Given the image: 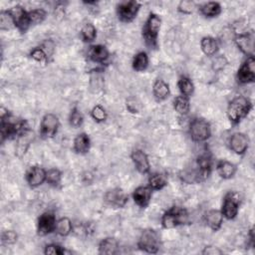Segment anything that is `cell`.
Returning a JSON list of instances; mask_svg holds the SVG:
<instances>
[{"label":"cell","instance_id":"cell-6","mask_svg":"<svg viewBox=\"0 0 255 255\" xmlns=\"http://www.w3.org/2000/svg\"><path fill=\"white\" fill-rule=\"evenodd\" d=\"M142 4L136 0L120 2L117 5V15L121 22L130 23L134 21L140 11Z\"/></svg>","mask_w":255,"mask_h":255},{"label":"cell","instance_id":"cell-24","mask_svg":"<svg viewBox=\"0 0 255 255\" xmlns=\"http://www.w3.org/2000/svg\"><path fill=\"white\" fill-rule=\"evenodd\" d=\"M201 48L204 55L212 57L217 53L219 49V44L215 38L211 36H204L201 41Z\"/></svg>","mask_w":255,"mask_h":255},{"label":"cell","instance_id":"cell-34","mask_svg":"<svg viewBox=\"0 0 255 255\" xmlns=\"http://www.w3.org/2000/svg\"><path fill=\"white\" fill-rule=\"evenodd\" d=\"M62 181V173L58 168H50L46 173V183L53 187L58 188Z\"/></svg>","mask_w":255,"mask_h":255},{"label":"cell","instance_id":"cell-11","mask_svg":"<svg viewBox=\"0 0 255 255\" xmlns=\"http://www.w3.org/2000/svg\"><path fill=\"white\" fill-rule=\"evenodd\" d=\"M105 203L114 208H123L129 202L128 195L120 188L109 190L104 196Z\"/></svg>","mask_w":255,"mask_h":255},{"label":"cell","instance_id":"cell-7","mask_svg":"<svg viewBox=\"0 0 255 255\" xmlns=\"http://www.w3.org/2000/svg\"><path fill=\"white\" fill-rule=\"evenodd\" d=\"M239 206H240V196L237 193L230 192L224 197L220 211L224 218L231 220L237 216L239 211Z\"/></svg>","mask_w":255,"mask_h":255},{"label":"cell","instance_id":"cell-1","mask_svg":"<svg viewBox=\"0 0 255 255\" xmlns=\"http://www.w3.org/2000/svg\"><path fill=\"white\" fill-rule=\"evenodd\" d=\"M252 102L250 99L238 96L233 98L227 106V117L233 125H238L243 119H245L252 110Z\"/></svg>","mask_w":255,"mask_h":255},{"label":"cell","instance_id":"cell-31","mask_svg":"<svg viewBox=\"0 0 255 255\" xmlns=\"http://www.w3.org/2000/svg\"><path fill=\"white\" fill-rule=\"evenodd\" d=\"M174 104V109L176 112L182 116H186L189 114L191 110V103H190V98L185 97V96H177L173 102Z\"/></svg>","mask_w":255,"mask_h":255},{"label":"cell","instance_id":"cell-35","mask_svg":"<svg viewBox=\"0 0 255 255\" xmlns=\"http://www.w3.org/2000/svg\"><path fill=\"white\" fill-rule=\"evenodd\" d=\"M28 16H29V21H30V25H38L41 24L47 16V13L44 9L41 8H37V9H33L31 11H28Z\"/></svg>","mask_w":255,"mask_h":255},{"label":"cell","instance_id":"cell-23","mask_svg":"<svg viewBox=\"0 0 255 255\" xmlns=\"http://www.w3.org/2000/svg\"><path fill=\"white\" fill-rule=\"evenodd\" d=\"M153 94L156 101H164L171 96V89H169L168 84L163 80L158 79L154 82L153 87Z\"/></svg>","mask_w":255,"mask_h":255},{"label":"cell","instance_id":"cell-9","mask_svg":"<svg viewBox=\"0 0 255 255\" xmlns=\"http://www.w3.org/2000/svg\"><path fill=\"white\" fill-rule=\"evenodd\" d=\"M60 127L59 119L56 115L48 113L43 116L40 123V136L42 139H52L58 133Z\"/></svg>","mask_w":255,"mask_h":255},{"label":"cell","instance_id":"cell-40","mask_svg":"<svg viewBox=\"0 0 255 255\" xmlns=\"http://www.w3.org/2000/svg\"><path fill=\"white\" fill-rule=\"evenodd\" d=\"M44 253L46 255H63V254H71L72 251L67 250L58 244L51 243V244L46 245V247L44 249Z\"/></svg>","mask_w":255,"mask_h":255},{"label":"cell","instance_id":"cell-5","mask_svg":"<svg viewBox=\"0 0 255 255\" xmlns=\"http://www.w3.org/2000/svg\"><path fill=\"white\" fill-rule=\"evenodd\" d=\"M190 136L196 143H204L211 136L210 124L204 118H195L190 124Z\"/></svg>","mask_w":255,"mask_h":255},{"label":"cell","instance_id":"cell-26","mask_svg":"<svg viewBox=\"0 0 255 255\" xmlns=\"http://www.w3.org/2000/svg\"><path fill=\"white\" fill-rule=\"evenodd\" d=\"M33 137V133L30 131L23 133L22 135H20L17 138V146H16V154L18 156H22L23 154H25V153L27 152L30 144H31V140Z\"/></svg>","mask_w":255,"mask_h":255},{"label":"cell","instance_id":"cell-42","mask_svg":"<svg viewBox=\"0 0 255 255\" xmlns=\"http://www.w3.org/2000/svg\"><path fill=\"white\" fill-rule=\"evenodd\" d=\"M18 235L14 230H5L1 234V242L5 245L14 244L17 241Z\"/></svg>","mask_w":255,"mask_h":255},{"label":"cell","instance_id":"cell-15","mask_svg":"<svg viewBox=\"0 0 255 255\" xmlns=\"http://www.w3.org/2000/svg\"><path fill=\"white\" fill-rule=\"evenodd\" d=\"M249 138L245 134L234 133L229 139V148L234 153L242 155L247 152L249 148Z\"/></svg>","mask_w":255,"mask_h":255},{"label":"cell","instance_id":"cell-18","mask_svg":"<svg viewBox=\"0 0 255 255\" xmlns=\"http://www.w3.org/2000/svg\"><path fill=\"white\" fill-rule=\"evenodd\" d=\"M88 57L91 61L99 64H104L110 57V52L105 45H93L88 50Z\"/></svg>","mask_w":255,"mask_h":255},{"label":"cell","instance_id":"cell-25","mask_svg":"<svg viewBox=\"0 0 255 255\" xmlns=\"http://www.w3.org/2000/svg\"><path fill=\"white\" fill-rule=\"evenodd\" d=\"M119 242L114 237H106L99 243L100 254H117L119 252Z\"/></svg>","mask_w":255,"mask_h":255},{"label":"cell","instance_id":"cell-33","mask_svg":"<svg viewBox=\"0 0 255 255\" xmlns=\"http://www.w3.org/2000/svg\"><path fill=\"white\" fill-rule=\"evenodd\" d=\"M80 34L85 43H91L97 37V29L93 23H86L82 27Z\"/></svg>","mask_w":255,"mask_h":255},{"label":"cell","instance_id":"cell-43","mask_svg":"<svg viewBox=\"0 0 255 255\" xmlns=\"http://www.w3.org/2000/svg\"><path fill=\"white\" fill-rule=\"evenodd\" d=\"M226 65H227V60L222 55L215 57V59L212 61V69L214 71H221L225 68Z\"/></svg>","mask_w":255,"mask_h":255},{"label":"cell","instance_id":"cell-32","mask_svg":"<svg viewBox=\"0 0 255 255\" xmlns=\"http://www.w3.org/2000/svg\"><path fill=\"white\" fill-rule=\"evenodd\" d=\"M56 233L62 237L68 236L73 231V223L70 218L62 217L57 220Z\"/></svg>","mask_w":255,"mask_h":255},{"label":"cell","instance_id":"cell-29","mask_svg":"<svg viewBox=\"0 0 255 255\" xmlns=\"http://www.w3.org/2000/svg\"><path fill=\"white\" fill-rule=\"evenodd\" d=\"M200 11L206 18L217 17L221 13V5L218 2H207L200 6Z\"/></svg>","mask_w":255,"mask_h":255},{"label":"cell","instance_id":"cell-45","mask_svg":"<svg viewBox=\"0 0 255 255\" xmlns=\"http://www.w3.org/2000/svg\"><path fill=\"white\" fill-rule=\"evenodd\" d=\"M223 252L221 250H219L218 248L212 247V246H206L204 248V250L203 251V254H210V255H215V254H222Z\"/></svg>","mask_w":255,"mask_h":255},{"label":"cell","instance_id":"cell-19","mask_svg":"<svg viewBox=\"0 0 255 255\" xmlns=\"http://www.w3.org/2000/svg\"><path fill=\"white\" fill-rule=\"evenodd\" d=\"M196 166L198 167V169L200 171L204 181H206L208 179V177L211 174L212 171V157L209 153H202L201 155H199V157L197 158V164Z\"/></svg>","mask_w":255,"mask_h":255},{"label":"cell","instance_id":"cell-14","mask_svg":"<svg viewBox=\"0 0 255 255\" xmlns=\"http://www.w3.org/2000/svg\"><path fill=\"white\" fill-rule=\"evenodd\" d=\"M46 173L47 171L40 165L30 166L25 176L26 183L31 189L38 188L46 182Z\"/></svg>","mask_w":255,"mask_h":255},{"label":"cell","instance_id":"cell-39","mask_svg":"<svg viewBox=\"0 0 255 255\" xmlns=\"http://www.w3.org/2000/svg\"><path fill=\"white\" fill-rule=\"evenodd\" d=\"M30 57L38 63H48L49 55L42 47H36L30 52Z\"/></svg>","mask_w":255,"mask_h":255},{"label":"cell","instance_id":"cell-12","mask_svg":"<svg viewBox=\"0 0 255 255\" xmlns=\"http://www.w3.org/2000/svg\"><path fill=\"white\" fill-rule=\"evenodd\" d=\"M8 12L10 13V15L12 16L14 23H15V27L21 32V33H25L30 25V21H29V16H28V11H26L24 9L23 6L21 5H15L13 7H11Z\"/></svg>","mask_w":255,"mask_h":255},{"label":"cell","instance_id":"cell-20","mask_svg":"<svg viewBox=\"0 0 255 255\" xmlns=\"http://www.w3.org/2000/svg\"><path fill=\"white\" fill-rule=\"evenodd\" d=\"M91 148V140L86 133H81L76 136L73 143V150L78 154H86Z\"/></svg>","mask_w":255,"mask_h":255},{"label":"cell","instance_id":"cell-38","mask_svg":"<svg viewBox=\"0 0 255 255\" xmlns=\"http://www.w3.org/2000/svg\"><path fill=\"white\" fill-rule=\"evenodd\" d=\"M91 117L97 123H104L108 118V114L103 106L96 105L91 110Z\"/></svg>","mask_w":255,"mask_h":255},{"label":"cell","instance_id":"cell-21","mask_svg":"<svg viewBox=\"0 0 255 255\" xmlns=\"http://www.w3.org/2000/svg\"><path fill=\"white\" fill-rule=\"evenodd\" d=\"M223 215L220 210L211 209L204 215V222L212 231H218L223 223Z\"/></svg>","mask_w":255,"mask_h":255},{"label":"cell","instance_id":"cell-30","mask_svg":"<svg viewBox=\"0 0 255 255\" xmlns=\"http://www.w3.org/2000/svg\"><path fill=\"white\" fill-rule=\"evenodd\" d=\"M133 69L136 72H144L149 67V56L147 52L142 51L135 55L133 62H132Z\"/></svg>","mask_w":255,"mask_h":255},{"label":"cell","instance_id":"cell-27","mask_svg":"<svg viewBox=\"0 0 255 255\" xmlns=\"http://www.w3.org/2000/svg\"><path fill=\"white\" fill-rule=\"evenodd\" d=\"M148 182L153 191H160L167 186V177L161 173H153L150 175Z\"/></svg>","mask_w":255,"mask_h":255},{"label":"cell","instance_id":"cell-3","mask_svg":"<svg viewBox=\"0 0 255 255\" xmlns=\"http://www.w3.org/2000/svg\"><path fill=\"white\" fill-rule=\"evenodd\" d=\"M189 222V212L181 206H173L166 210L161 217V226L164 229H173Z\"/></svg>","mask_w":255,"mask_h":255},{"label":"cell","instance_id":"cell-36","mask_svg":"<svg viewBox=\"0 0 255 255\" xmlns=\"http://www.w3.org/2000/svg\"><path fill=\"white\" fill-rule=\"evenodd\" d=\"M15 27L14 20L8 10L0 12V29L1 30H9Z\"/></svg>","mask_w":255,"mask_h":255},{"label":"cell","instance_id":"cell-16","mask_svg":"<svg viewBox=\"0 0 255 255\" xmlns=\"http://www.w3.org/2000/svg\"><path fill=\"white\" fill-rule=\"evenodd\" d=\"M132 161L134 162V165L137 171L142 174L146 175L150 172L151 169V163L149 160V157L147 153L142 150H134L131 153Z\"/></svg>","mask_w":255,"mask_h":255},{"label":"cell","instance_id":"cell-17","mask_svg":"<svg viewBox=\"0 0 255 255\" xmlns=\"http://www.w3.org/2000/svg\"><path fill=\"white\" fill-rule=\"evenodd\" d=\"M133 200L135 204L141 207V208H146L149 206L152 197H153V190L148 186V187H138L133 195Z\"/></svg>","mask_w":255,"mask_h":255},{"label":"cell","instance_id":"cell-37","mask_svg":"<svg viewBox=\"0 0 255 255\" xmlns=\"http://www.w3.org/2000/svg\"><path fill=\"white\" fill-rule=\"evenodd\" d=\"M84 123V117L77 107H74L69 115V124L71 127L77 129L80 128Z\"/></svg>","mask_w":255,"mask_h":255},{"label":"cell","instance_id":"cell-8","mask_svg":"<svg viewBox=\"0 0 255 255\" xmlns=\"http://www.w3.org/2000/svg\"><path fill=\"white\" fill-rule=\"evenodd\" d=\"M236 80L240 85H247L255 81V59L254 56H248L239 67Z\"/></svg>","mask_w":255,"mask_h":255},{"label":"cell","instance_id":"cell-13","mask_svg":"<svg viewBox=\"0 0 255 255\" xmlns=\"http://www.w3.org/2000/svg\"><path fill=\"white\" fill-rule=\"evenodd\" d=\"M57 219L53 212L46 211L42 213L37 220V232L41 236L48 235L56 230Z\"/></svg>","mask_w":255,"mask_h":255},{"label":"cell","instance_id":"cell-4","mask_svg":"<svg viewBox=\"0 0 255 255\" xmlns=\"http://www.w3.org/2000/svg\"><path fill=\"white\" fill-rule=\"evenodd\" d=\"M138 247L146 253L156 254L160 248V236L158 232L152 228L143 230L138 240Z\"/></svg>","mask_w":255,"mask_h":255},{"label":"cell","instance_id":"cell-28","mask_svg":"<svg viewBox=\"0 0 255 255\" xmlns=\"http://www.w3.org/2000/svg\"><path fill=\"white\" fill-rule=\"evenodd\" d=\"M178 88L181 92V95L188 97V98L192 97L193 94L195 93V85H194L193 81L187 76H182L179 79Z\"/></svg>","mask_w":255,"mask_h":255},{"label":"cell","instance_id":"cell-10","mask_svg":"<svg viewBox=\"0 0 255 255\" xmlns=\"http://www.w3.org/2000/svg\"><path fill=\"white\" fill-rule=\"evenodd\" d=\"M254 41L255 35L253 30H247L243 33L236 34L234 37V43L236 47L244 55H246V57L254 56Z\"/></svg>","mask_w":255,"mask_h":255},{"label":"cell","instance_id":"cell-22","mask_svg":"<svg viewBox=\"0 0 255 255\" xmlns=\"http://www.w3.org/2000/svg\"><path fill=\"white\" fill-rule=\"evenodd\" d=\"M236 171V165L228 160H219L216 164V172L218 176L223 180L232 179L235 176Z\"/></svg>","mask_w":255,"mask_h":255},{"label":"cell","instance_id":"cell-41","mask_svg":"<svg viewBox=\"0 0 255 255\" xmlns=\"http://www.w3.org/2000/svg\"><path fill=\"white\" fill-rule=\"evenodd\" d=\"M196 8H197V3L192 1V0H184V1L180 2L178 6L179 12L186 15L192 14L196 10Z\"/></svg>","mask_w":255,"mask_h":255},{"label":"cell","instance_id":"cell-44","mask_svg":"<svg viewBox=\"0 0 255 255\" xmlns=\"http://www.w3.org/2000/svg\"><path fill=\"white\" fill-rule=\"evenodd\" d=\"M127 109L131 112V113H139L140 111V104L137 103L136 99H129L127 101Z\"/></svg>","mask_w":255,"mask_h":255},{"label":"cell","instance_id":"cell-2","mask_svg":"<svg viewBox=\"0 0 255 255\" xmlns=\"http://www.w3.org/2000/svg\"><path fill=\"white\" fill-rule=\"evenodd\" d=\"M161 26V19L155 13H151L145 22L142 35L145 43L151 49L157 47V38Z\"/></svg>","mask_w":255,"mask_h":255}]
</instances>
